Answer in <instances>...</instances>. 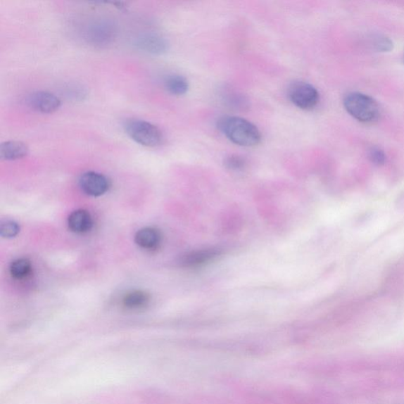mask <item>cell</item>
<instances>
[{"instance_id":"18","label":"cell","mask_w":404,"mask_h":404,"mask_svg":"<svg viewBox=\"0 0 404 404\" xmlns=\"http://www.w3.org/2000/svg\"><path fill=\"white\" fill-rule=\"evenodd\" d=\"M369 158L377 165H382L386 160V156L384 154L382 149L379 147H373L370 149L369 152Z\"/></svg>"},{"instance_id":"16","label":"cell","mask_w":404,"mask_h":404,"mask_svg":"<svg viewBox=\"0 0 404 404\" xmlns=\"http://www.w3.org/2000/svg\"><path fill=\"white\" fill-rule=\"evenodd\" d=\"M20 232V227L12 220H6L0 227L1 236L6 239L14 238Z\"/></svg>"},{"instance_id":"1","label":"cell","mask_w":404,"mask_h":404,"mask_svg":"<svg viewBox=\"0 0 404 404\" xmlns=\"http://www.w3.org/2000/svg\"><path fill=\"white\" fill-rule=\"evenodd\" d=\"M217 127L228 139L240 146H255L262 141L258 128L241 117L224 116L218 120Z\"/></svg>"},{"instance_id":"6","label":"cell","mask_w":404,"mask_h":404,"mask_svg":"<svg viewBox=\"0 0 404 404\" xmlns=\"http://www.w3.org/2000/svg\"><path fill=\"white\" fill-rule=\"evenodd\" d=\"M26 103L32 110L43 114L53 113L61 106V101L57 96L44 91L32 93Z\"/></svg>"},{"instance_id":"3","label":"cell","mask_w":404,"mask_h":404,"mask_svg":"<svg viewBox=\"0 0 404 404\" xmlns=\"http://www.w3.org/2000/svg\"><path fill=\"white\" fill-rule=\"evenodd\" d=\"M123 128L130 139L143 146H159L164 139L161 130L158 127L144 120H128L123 125Z\"/></svg>"},{"instance_id":"4","label":"cell","mask_w":404,"mask_h":404,"mask_svg":"<svg viewBox=\"0 0 404 404\" xmlns=\"http://www.w3.org/2000/svg\"><path fill=\"white\" fill-rule=\"evenodd\" d=\"M288 94L295 106L306 111L314 109L320 100L317 89L311 84L302 81L292 82L289 87Z\"/></svg>"},{"instance_id":"17","label":"cell","mask_w":404,"mask_h":404,"mask_svg":"<svg viewBox=\"0 0 404 404\" xmlns=\"http://www.w3.org/2000/svg\"><path fill=\"white\" fill-rule=\"evenodd\" d=\"M225 165L234 171L242 170L246 165V161L243 158L237 155L228 156L225 160Z\"/></svg>"},{"instance_id":"19","label":"cell","mask_w":404,"mask_h":404,"mask_svg":"<svg viewBox=\"0 0 404 404\" xmlns=\"http://www.w3.org/2000/svg\"><path fill=\"white\" fill-rule=\"evenodd\" d=\"M375 48L379 51H389L393 49V43L389 38L386 37H379L376 39L374 42Z\"/></svg>"},{"instance_id":"20","label":"cell","mask_w":404,"mask_h":404,"mask_svg":"<svg viewBox=\"0 0 404 404\" xmlns=\"http://www.w3.org/2000/svg\"><path fill=\"white\" fill-rule=\"evenodd\" d=\"M403 62H404V55H403Z\"/></svg>"},{"instance_id":"11","label":"cell","mask_w":404,"mask_h":404,"mask_svg":"<svg viewBox=\"0 0 404 404\" xmlns=\"http://www.w3.org/2000/svg\"><path fill=\"white\" fill-rule=\"evenodd\" d=\"M135 242L143 249L154 250L160 244L161 234L154 227L141 228L136 233Z\"/></svg>"},{"instance_id":"5","label":"cell","mask_w":404,"mask_h":404,"mask_svg":"<svg viewBox=\"0 0 404 404\" xmlns=\"http://www.w3.org/2000/svg\"><path fill=\"white\" fill-rule=\"evenodd\" d=\"M86 40L96 47H106L114 41L115 26L107 20H99L88 25Z\"/></svg>"},{"instance_id":"7","label":"cell","mask_w":404,"mask_h":404,"mask_svg":"<svg viewBox=\"0 0 404 404\" xmlns=\"http://www.w3.org/2000/svg\"><path fill=\"white\" fill-rule=\"evenodd\" d=\"M82 190L90 196L99 197L109 189L110 182L103 175L95 172H87L82 175L80 179Z\"/></svg>"},{"instance_id":"10","label":"cell","mask_w":404,"mask_h":404,"mask_svg":"<svg viewBox=\"0 0 404 404\" xmlns=\"http://www.w3.org/2000/svg\"><path fill=\"white\" fill-rule=\"evenodd\" d=\"M68 227L77 234L88 232L93 227V219L90 213L84 210H77L68 217Z\"/></svg>"},{"instance_id":"9","label":"cell","mask_w":404,"mask_h":404,"mask_svg":"<svg viewBox=\"0 0 404 404\" xmlns=\"http://www.w3.org/2000/svg\"><path fill=\"white\" fill-rule=\"evenodd\" d=\"M29 153V148L24 142L9 141L0 146V158L4 160H16L25 158Z\"/></svg>"},{"instance_id":"2","label":"cell","mask_w":404,"mask_h":404,"mask_svg":"<svg viewBox=\"0 0 404 404\" xmlns=\"http://www.w3.org/2000/svg\"><path fill=\"white\" fill-rule=\"evenodd\" d=\"M343 106L358 121L369 123L379 118V104L368 95L358 92L349 93L344 97Z\"/></svg>"},{"instance_id":"15","label":"cell","mask_w":404,"mask_h":404,"mask_svg":"<svg viewBox=\"0 0 404 404\" xmlns=\"http://www.w3.org/2000/svg\"><path fill=\"white\" fill-rule=\"evenodd\" d=\"M32 265L28 259L20 258L14 260L11 265L10 272L13 278L23 279L30 276Z\"/></svg>"},{"instance_id":"14","label":"cell","mask_w":404,"mask_h":404,"mask_svg":"<svg viewBox=\"0 0 404 404\" xmlns=\"http://www.w3.org/2000/svg\"><path fill=\"white\" fill-rule=\"evenodd\" d=\"M149 302V296L143 291H133L127 293L122 299V304L130 310L145 308Z\"/></svg>"},{"instance_id":"12","label":"cell","mask_w":404,"mask_h":404,"mask_svg":"<svg viewBox=\"0 0 404 404\" xmlns=\"http://www.w3.org/2000/svg\"><path fill=\"white\" fill-rule=\"evenodd\" d=\"M219 255L215 249L196 251L185 254L181 259V264L185 267H197L210 263Z\"/></svg>"},{"instance_id":"13","label":"cell","mask_w":404,"mask_h":404,"mask_svg":"<svg viewBox=\"0 0 404 404\" xmlns=\"http://www.w3.org/2000/svg\"><path fill=\"white\" fill-rule=\"evenodd\" d=\"M164 84L168 92L175 96L184 95L189 89V82L187 78L179 75H168Z\"/></svg>"},{"instance_id":"8","label":"cell","mask_w":404,"mask_h":404,"mask_svg":"<svg viewBox=\"0 0 404 404\" xmlns=\"http://www.w3.org/2000/svg\"><path fill=\"white\" fill-rule=\"evenodd\" d=\"M135 46L146 53L160 56L168 50V42L164 37L154 32H147L136 38Z\"/></svg>"}]
</instances>
